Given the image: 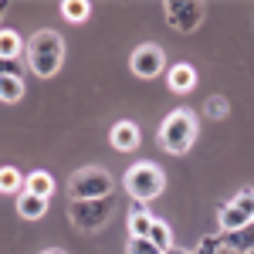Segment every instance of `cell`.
Wrapping results in <instances>:
<instances>
[{
  "mask_svg": "<svg viewBox=\"0 0 254 254\" xmlns=\"http://www.w3.org/2000/svg\"><path fill=\"white\" fill-rule=\"evenodd\" d=\"M27 64L38 78H51L58 75L61 64H64V41L58 31H38L34 38L27 41Z\"/></svg>",
  "mask_w": 254,
  "mask_h": 254,
  "instance_id": "1",
  "label": "cell"
},
{
  "mask_svg": "<svg viewBox=\"0 0 254 254\" xmlns=\"http://www.w3.org/2000/svg\"><path fill=\"white\" fill-rule=\"evenodd\" d=\"M196 142V116L190 109H173L159 126V146L173 156L190 153V146Z\"/></svg>",
  "mask_w": 254,
  "mask_h": 254,
  "instance_id": "2",
  "label": "cell"
},
{
  "mask_svg": "<svg viewBox=\"0 0 254 254\" xmlns=\"http://www.w3.org/2000/svg\"><path fill=\"white\" fill-rule=\"evenodd\" d=\"M112 173L102 170V166H81L71 173L68 180V196L71 200H102V196H112Z\"/></svg>",
  "mask_w": 254,
  "mask_h": 254,
  "instance_id": "3",
  "label": "cell"
},
{
  "mask_svg": "<svg viewBox=\"0 0 254 254\" xmlns=\"http://www.w3.org/2000/svg\"><path fill=\"white\" fill-rule=\"evenodd\" d=\"M112 196H102V200H71L68 207V220L78 227L81 234H95L102 231L109 220H112Z\"/></svg>",
  "mask_w": 254,
  "mask_h": 254,
  "instance_id": "4",
  "label": "cell"
},
{
  "mask_svg": "<svg viewBox=\"0 0 254 254\" xmlns=\"http://www.w3.org/2000/svg\"><path fill=\"white\" fill-rule=\"evenodd\" d=\"M163 187H166V176L159 170L156 163H136L129 173H126V190L129 196L136 200V203H149V200H156L163 193Z\"/></svg>",
  "mask_w": 254,
  "mask_h": 254,
  "instance_id": "5",
  "label": "cell"
},
{
  "mask_svg": "<svg viewBox=\"0 0 254 254\" xmlns=\"http://www.w3.org/2000/svg\"><path fill=\"white\" fill-rule=\"evenodd\" d=\"M163 10H166L170 27L180 31V34H193L196 27L203 24V17H207V7L196 3V0H166Z\"/></svg>",
  "mask_w": 254,
  "mask_h": 254,
  "instance_id": "6",
  "label": "cell"
},
{
  "mask_svg": "<svg viewBox=\"0 0 254 254\" xmlns=\"http://www.w3.org/2000/svg\"><path fill=\"white\" fill-rule=\"evenodd\" d=\"M163 64H166V58H163V48L159 44H139L136 51H132V58H129V68H132V75H139V78H156L159 71H163Z\"/></svg>",
  "mask_w": 254,
  "mask_h": 254,
  "instance_id": "7",
  "label": "cell"
},
{
  "mask_svg": "<svg viewBox=\"0 0 254 254\" xmlns=\"http://www.w3.org/2000/svg\"><path fill=\"white\" fill-rule=\"evenodd\" d=\"M109 142L116 146L119 153H132L139 146V126L136 122H129V119H122L112 126V132H109Z\"/></svg>",
  "mask_w": 254,
  "mask_h": 254,
  "instance_id": "8",
  "label": "cell"
},
{
  "mask_svg": "<svg viewBox=\"0 0 254 254\" xmlns=\"http://www.w3.org/2000/svg\"><path fill=\"white\" fill-rule=\"evenodd\" d=\"M220 241H224L227 251H237V254L254 251V220H251V224H244L241 231H227V234H220Z\"/></svg>",
  "mask_w": 254,
  "mask_h": 254,
  "instance_id": "9",
  "label": "cell"
},
{
  "mask_svg": "<svg viewBox=\"0 0 254 254\" xmlns=\"http://www.w3.org/2000/svg\"><path fill=\"white\" fill-rule=\"evenodd\" d=\"M27 51V44L20 41L14 27H0V61H17Z\"/></svg>",
  "mask_w": 254,
  "mask_h": 254,
  "instance_id": "10",
  "label": "cell"
},
{
  "mask_svg": "<svg viewBox=\"0 0 254 254\" xmlns=\"http://www.w3.org/2000/svg\"><path fill=\"white\" fill-rule=\"evenodd\" d=\"M166 81H170V92H190L196 85V71H193V64H173L170 68V75H166Z\"/></svg>",
  "mask_w": 254,
  "mask_h": 254,
  "instance_id": "11",
  "label": "cell"
},
{
  "mask_svg": "<svg viewBox=\"0 0 254 254\" xmlns=\"http://www.w3.org/2000/svg\"><path fill=\"white\" fill-rule=\"evenodd\" d=\"M149 231H153V214L146 210V203H132V210H129V234L149 237Z\"/></svg>",
  "mask_w": 254,
  "mask_h": 254,
  "instance_id": "12",
  "label": "cell"
},
{
  "mask_svg": "<svg viewBox=\"0 0 254 254\" xmlns=\"http://www.w3.org/2000/svg\"><path fill=\"white\" fill-rule=\"evenodd\" d=\"M17 210H20V217H27V220H41V217L48 214V200L24 190V193L17 196Z\"/></svg>",
  "mask_w": 254,
  "mask_h": 254,
  "instance_id": "13",
  "label": "cell"
},
{
  "mask_svg": "<svg viewBox=\"0 0 254 254\" xmlns=\"http://www.w3.org/2000/svg\"><path fill=\"white\" fill-rule=\"evenodd\" d=\"M217 217H220V234H227V231H241L244 224H251V217L244 214V210H237L234 203H224V207L217 210Z\"/></svg>",
  "mask_w": 254,
  "mask_h": 254,
  "instance_id": "14",
  "label": "cell"
},
{
  "mask_svg": "<svg viewBox=\"0 0 254 254\" xmlns=\"http://www.w3.org/2000/svg\"><path fill=\"white\" fill-rule=\"evenodd\" d=\"M27 183V193H34V196H48L55 193V180H51V173H44V170H34V173L24 180Z\"/></svg>",
  "mask_w": 254,
  "mask_h": 254,
  "instance_id": "15",
  "label": "cell"
},
{
  "mask_svg": "<svg viewBox=\"0 0 254 254\" xmlns=\"http://www.w3.org/2000/svg\"><path fill=\"white\" fill-rule=\"evenodd\" d=\"M20 98H24L20 75H0V102H20Z\"/></svg>",
  "mask_w": 254,
  "mask_h": 254,
  "instance_id": "16",
  "label": "cell"
},
{
  "mask_svg": "<svg viewBox=\"0 0 254 254\" xmlns=\"http://www.w3.org/2000/svg\"><path fill=\"white\" fill-rule=\"evenodd\" d=\"M61 14H64V20H71V24H81V20H88V14H92V3H85V0H64L61 3Z\"/></svg>",
  "mask_w": 254,
  "mask_h": 254,
  "instance_id": "17",
  "label": "cell"
},
{
  "mask_svg": "<svg viewBox=\"0 0 254 254\" xmlns=\"http://www.w3.org/2000/svg\"><path fill=\"white\" fill-rule=\"evenodd\" d=\"M149 241L156 244L159 251H170V248H173V234H170V224H166V220H153Z\"/></svg>",
  "mask_w": 254,
  "mask_h": 254,
  "instance_id": "18",
  "label": "cell"
},
{
  "mask_svg": "<svg viewBox=\"0 0 254 254\" xmlns=\"http://www.w3.org/2000/svg\"><path fill=\"white\" fill-rule=\"evenodd\" d=\"M20 187H24V176L14 166H3L0 170V193H17Z\"/></svg>",
  "mask_w": 254,
  "mask_h": 254,
  "instance_id": "19",
  "label": "cell"
},
{
  "mask_svg": "<svg viewBox=\"0 0 254 254\" xmlns=\"http://www.w3.org/2000/svg\"><path fill=\"white\" fill-rule=\"evenodd\" d=\"M227 112H231V109H227V98L224 95H210L207 98V116L210 119H227Z\"/></svg>",
  "mask_w": 254,
  "mask_h": 254,
  "instance_id": "20",
  "label": "cell"
},
{
  "mask_svg": "<svg viewBox=\"0 0 254 254\" xmlns=\"http://www.w3.org/2000/svg\"><path fill=\"white\" fill-rule=\"evenodd\" d=\"M129 254H163L149 237H129Z\"/></svg>",
  "mask_w": 254,
  "mask_h": 254,
  "instance_id": "21",
  "label": "cell"
},
{
  "mask_svg": "<svg viewBox=\"0 0 254 254\" xmlns=\"http://www.w3.org/2000/svg\"><path fill=\"white\" fill-rule=\"evenodd\" d=\"M231 203H234L237 210H244V214H248V217L254 220V190H241V193H237L234 200H231Z\"/></svg>",
  "mask_w": 254,
  "mask_h": 254,
  "instance_id": "22",
  "label": "cell"
},
{
  "mask_svg": "<svg viewBox=\"0 0 254 254\" xmlns=\"http://www.w3.org/2000/svg\"><path fill=\"white\" fill-rule=\"evenodd\" d=\"M163 254H196V251H187V248H170V251H163Z\"/></svg>",
  "mask_w": 254,
  "mask_h": 254,
  "instance_id": "23",
  "label": "cell"
},
{
  "mask_svg": "<svg viewBox=\"0 0 254 254\" xmlns=\"http://www.w3.org/2000/svg\"><path fill=\"white\" fill-rule=\"evenodd\" d=\"M41 254H64L61 248H48V251H41Z\"/></svg>",
  "mask_w": 254,
  "mask_h": 254,
  "instance_id": "24",
  "label": "cell"
},
{
  "mask_svg": "<svg viewBox=\"0 0 254 254\" xmlns=\"http://www.w3.org/2000/svg\"><path fill=\"white\" fill-rule=\"evenodd\" d=\"M217 254H237V251H227V248H224V251H217Z\"/></svg>",
  "mask_w": 254,
  "mask_h": 254,
  "instance_id": "25",
  "label": "cell"
},
{
  "mask_svg": "<svg viewBox=\"0 0 254 254\" xmlns=\"http://www.w3.org/2000/svg\"><path fill=\"white\" fill-rule=\"evenodd\" d=\"M0 10H3V3H0Z\"/></svg>",
  "mask_w": 254,
  "mask_h": 254,
  "instance_id": "26",
  "label": "cell"
}]
</instances>
